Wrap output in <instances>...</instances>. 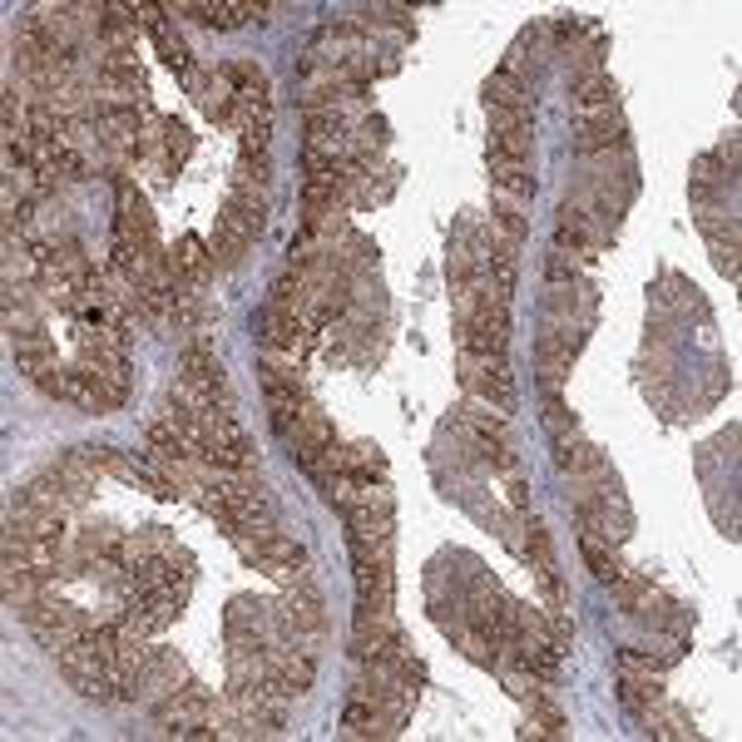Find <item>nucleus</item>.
I'll return each instance as SVG.
<instances>
[{"instance_id":"1a4fd4ad","label":"nucleus","mask_w":742,"mask_h":742,"mask_svg":"<svg viewBox=\"0 0 742 742\" xmlns=\"http://www.w3.org/2000/svg\"><path fill=\"white\" fill-rule=\"evenodd\" d=\"M247 247H253V233H247L243 223H233L228 214H218V228H214V263L218 268H238Z\"/></svg>"},{"instance_id":"4468645a","label":"nucleus","mask_w":742,"mask_h":742,"mask_svg":"<svg viewBox=\"0 0 742 742\" xmlns=\"http://www.w3.org/2000/svg\"><path fill=\"white\" fill-rule=\"evenodd\" d=\"M149 35H154V45H159L163 65H173V70H179V75H194V65H188V45L179 40V31H169V21H159Z\"/></svg>"},{"instance_id":"ddd939ff","label":"nucleus","mask_w":742,"mask_h":742,"mask_svg":"<svg viewBox=\"0 0 742 742\" xmlns=\"http://www.w3.org/2000/svg\"><path fill=\"white\" fill-rule=\"evenodd\" d=\"M619 698H624L629 708L644 713L648 703L664 698V689H658V678H654V673H634V668H624V678H619Z\"/></svg>"},{"instance_id":"7ed1b4c3","label":"nucleus","mask_w":742,"mask_h":742,"mask_svg":"<svg viewBox=\"0 0 742 742\" xmlns=\"http://www.w3.org/2000/svg\"><path fill=\"white\" fill-rule=\"evenodd\" d=\"M179 381L183 387L204 391L208 401H228V381H223V366H218V356L208 352V346H188L179 362Z\"/></svg>"},{"instance_id":"0eeeda50","label":"nucleus","mask_w":742,"mask_h":742,"mask_svg":"<svg viewBox=\"0 0 742 742\" xmlns=\"http://www.w3.org/2000/svg\"><path fill=\"white\" fill-rule=\"evenodd\" d=\"M490 179H495V188H500V198H515V204L535 198L530 159H500V154H490Z\"/></svg>"},{"instance_id":"9d476101","label":"nucleus","mask_w":742,"mask_h":742,"mask_svg":"<svg viewBox=\"0 0 742 742\" xmlns=\"http://www.w3.org/2000/svg\"><path fill=\"white\" fill-rule=\"evenodd\" d=\"M530 85H520L510 70H495L490 80H485V109H530Z\"/></svg>"},{"instance_id":"f3484780","label":"nucleus","mask_w":742,"mask_h":742,"mask_svg":"<svg viewBox=\"0 0 742 742\" xmlns=\"http://www.w3.org/2000/svg\"><path fill=\"white\" fill-rule=\"evenodd\" d=\"M490 154H500V159H530V130H506V134L490 130Z\"/></svg>"},{"instance_id":"a211bd4d","label":"nucleus","mask_w":742,"mask_h":742,"mask_svg":"<svg viewBox=\"0 0 742 742\" xmlns=\"http://www.w3.org/2000/svg\"><path fill=\"white\" fill-rule=\"evenodd\" d=\"M490 114V130L506 134V130H530V109H485Z\"/></svg>"},{"instance_id":"dca6fc26","label":"nucleus","mask_w":742,"mask_h":742,"mask_svg":"<svg viewBox=\"0 0 742 742\" xmlns=\"http://www.w3.org/2000/svg\"><path fill=\"white\" fill-rule=\"evenodd\" d=\"M580 549H584V560L594 564V574H599L604 584H619V580H624V564H619V555H613V549H604L599 539L584 535V539H580Z\"/></svg>"},{"instance_id":"6e6552de","label":"nucleus","mask_w":742,"mask_h":742,"mask_svg":"<svg viewBox=\"0 0 742 742\" xmlns=\"http://www.w3.org/2000/svg\"><path fill=\"white\" fill-rule=\"evenodd\" d=\"M188 11L198 15V21L208 25V31H243V25L253 21H268V5H188Z\"/></svg>"},{"instance_id":"20e7f679","label":"nucleus","mask_w":742,"mask_h":742,"mask_svg":"<svg viewBox=\"0 0 742 742\" xmlns=\"http://www.w3.org/2000/svg\"><path fill=\"white\" fill-rule=\"evenodd\" d=\"M183 683H188V664H183L173 648H149V664H144V683L139 693H149V698H169V693H179Z\"/></svg>"},{"instance_id":"f8f14e48","label":"nucleus","mask_w":742,"mask_h":742,"mask_svg":"<svg viewBox=\"0 0 742 742\" xmlns=\"http://www.w3.org/2000/svg\"><path fill=\"white\" fill-rule=\"evenodd\" d=\"M609 144H624V124H619V114H613V119H589V124H574V149H580V154L609 149Z\"/></svg>"},{"instance_id":"9b49d317","label":"nucleus","mask_w":742,"mask_h":742,"mask_svg":"<svg viewBox=\"0 0 742 742\" xmlns=\"http://www.w3.org/2000/svg\"><path fill=\"white\" fill-rule=\"evenodd\" d=\"M555 465L570 475H584V471H604V455L589 441H580V436H555Z\"/></svg>"},{"instance_id":"39448f33","label":"nucleus","mask_w":742,"mask_h":742,"mask_svg":"<svg viewBox=\"0 0 742 742\" xmlns=\"http://www.w3.org/2000/svg\"><path fill=\"white\" fill-rule=\"evenodd\" d=\"M401 722L406 718H397V713L377 708V703H366V698H352L342 713V728L352 732V738H397Z\"/></svg>"},{"instance_id":"423d86ee","label":"nucleus","mask_w":742,"mask_h":742,"mask_svg":"<svg viewBox=\"0 0 742 742\" xmlns=\"http://www.w3.org/2000/svg\"><path fill=\"white\" fill-rule=\"evenodd\" d=\"M169 272H173V278H183L188 288H198V282L214 272V253H208L204 238H194V233L179 238V243H173V253H169Z\"/></svg>"},{"instance_id":"6ab92c4d","label":"nucleus","mask_w":742,"mask_h":742,"mask_svg":"<svg viewBox=\"0 0 742 742\" xmlns=\"http://www.w3.org/2000/svg\"><path fill=\"white\" fill-rule=\"evenodd\" d=\"M545 421H549V430H555V436H574V411L564 406V401L549 397L545 401Z\"/></svg>"},{"instance_id":"2eb2a0df","label":"nucleus","mask_w":742,"mask_h":742,"mask_svg":"<svg viewBox=\"0 0 742 742\" xmlns=\"http://www.w3.org/2000/svg\"><path fill=\"white\" fill-rule=\"evenodd\" d=\"M490 223L500 228L506 238H515V243H525L530 238V218L520 214V204L515 198H495V208H490Z\"/></svg>"},{"instance_id":"f03ea898","label":"nucleus","mask_w":742,"mask_h":742,"mask_svg":"<svg viewBox=\"0 0 742 742\" xmlns=\"http://www.w3.org/2000/svg\"><path fill=\"white\" fill-rule=\"evenodd\" d=\"M317 678V658L297 644H268V689L282 698H302Z\"/></svg>"},{"instance_id":"f257e3e1","label":"nucleus","mask_w":742,"mask_h":742,"mask_svg":"<svg viewBox=\"0 0 742 742\" xmlns=\"http://www.w3.org/2000/svg\"><path fill=\"white\" fill-rule=\"evenodd\" d=\"M21 619L31 624V634L40 638L50 654H60V648H70V644H80V638L95 629V619H89L85 609H75V604H65V599H40V604H31Z\"/></svg>"}]
</instances>
